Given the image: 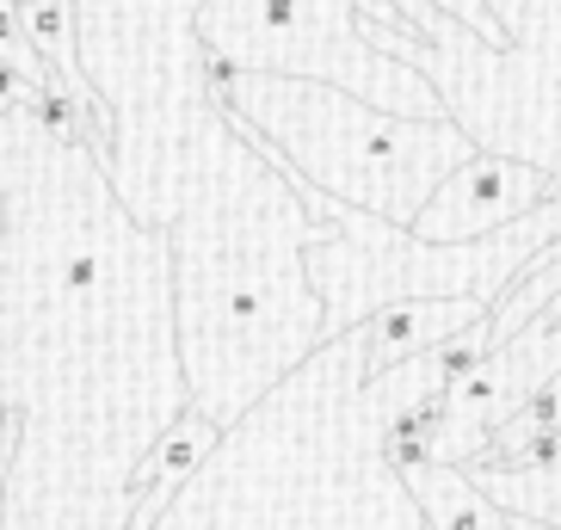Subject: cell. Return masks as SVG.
<instances>
[{"instance_id":"1","label":"cell","mask_w":561,"mask_h":530,"mask_svg":"<svg viewBox=\"0 0 561 530\" xmlns=\"http://www.w3.org/2000/svg\"><path fill=\"white\" fill-rule=\"evenodd\" d=\"M462 321H469V309H432V302H420V309H389V315L370 327V365H364V382L382 377V370L396 365V358H408L413 346L438 339L445 327H462Z\"/></svg>"},{"instance_id":"3","label":"cell","mask_w":561,"mask_h":530,"mask_svg":"<svg viewBox=\"0 0 561 530\" xmlns=\"http://www.w3.org/2000/svg\"><path fill=\"white\" fill-rule=\"evenodd\" d=\"M87 284H93V253L75 247L68 253V290H87Z\"/></svg>"},{"instance_id":"2","label":"cell","mask_w":561,"mask_h":530,"mask_svg":"<svg viewBox=\"0 0 561 530\" xmlns=\"http://www.w3.org/2000/svg\"><path fill=\"white\" fill-rule=\"evenodd\" d=\"M25 37L37 44V56L50 50L68 68V0H25ZM75 74V68H68Z\"/></svg>"}]
</instances>
